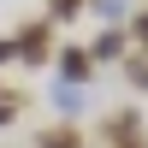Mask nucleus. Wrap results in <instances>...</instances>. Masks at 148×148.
<instances>
[{"instance_id": "1", "label": "nucleus", "mask_w": 148, "mask_h": 148, "mask_svg": "<svg viewBox=\"0 0 148 148\" xmlns=\"http://www.w3.org/2000/svg\"><path fill=\"white\" fill-rule=\"evenodd\" d=\"M47 42H53V18H36L18 30V59H30V65H42L47 59Z\"/></svg>"}, {"instance_id": "2", "label": "nucleus", "mask_w": 148, "mask_h": 148, "mask_svg": "<svg viewBox=\"0 0 148 148\" xmlns=\"http://www.w3.org/2000/svg\"><path fill=\"white\" fill-rule=\"evenodd\" d=\"M89 59H95V53L65 47V53H59V77H65V83H89Z\"/></svg>"}, {"instance_id": "3", "label": "nucleus", "mask_w": 148, "mask_h": 148, "mask_svg": "<svg viewBox=\"0 0 148 148\" xmlns=\"http://www.w3.org/2000/svg\"><path fill=\"white\" fill-rule=\"evenodd\" d=\"M89 53H95V59H119V53H125V30H101V36L89 42Z\"/></svg>"}, {"instance_id": "4", "label": "nucleus", "mask_w": 148, "mask_h": 148, "mask_svg": "<svg viewBox=\"0 0 148 148\" xmlns=\"http://www.w3.org/2000/svg\"><path fill=\"white\" fill-rule=\"evenodd\" d=\"M36 148H83V136L71 125H53V130H42V136H36Z\"/></svg>"}, {"instance_id": "5", "label": "nucleus", "mask_w": 148, "mask_h": 148, "mask_svg": "<svg viewBox=\"0 0 148 148\" xmlns=\"http://www.w3.org/2000/svg\"><path fill=\"white\" fill-rule=\"evenodd\" d=\"M130 36H136V42L148 47V12H136V18H130Z\"/></svg>"}, {"instance_id": "6", "label": "nucleus", "mask_w": 148, "mask_h": 148, "mask_svg": "<svg viewBox=\"0 0 148 148\" xmlns=\"http://www.w3.org/2000/svg\"><path fill=\"white\" fill-rule=\"evenodd\" d=\"M101 18H125V0H101Z\"/></svg>"}, {"instance_id": "7", "label": "nucleus", "mask_w": 148, "mask_h": 148, "mask_svg": "<svg viewBox=\"0 0 148 148\" xmlns=\"http://www.w3.org/2000/svg\"><path fill=\"white\" fill-rule=\"evenodd\" d=\"M18 119V101H0V125H12Z\"/></svg>"}]
</instances>
